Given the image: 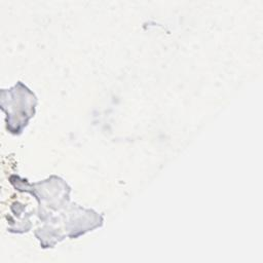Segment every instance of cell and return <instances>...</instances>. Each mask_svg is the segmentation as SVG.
<instances>
[{"label":"cell","mask_w":263,"mask_h":263,"mask_svg":"<svg viewBox=\"0 0 263 263\" xmlns=\"http://www.w3.org/2000/svg\"><path fill=\"white\" fill-rule=\"evenodd\" d=\"M6 91V90H5ZM9 96L8 99V109H5L6 116V127L9 133L13 135L22 134L24 127L28 124V121L31 117L34 116L35 108H24V105L29 103L37 102L35 95L21 82V91H20V99H16V91L15 87L13 86L9 90L6 91ZM36 104H31L27 106H33Z\"/></svg>","instance_id":"cell-1"}]
</instances>
